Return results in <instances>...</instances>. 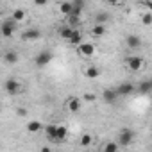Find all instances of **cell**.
<instances>
[{"label": "cell", "instance_id": "1", "mask_svg": "<svg viewBox=\"0 0 152 152\" xmlns=\"http://www.w3.org/2000/svg\"><path fill=\"white\" fill-rule=\"evenodd\" d=\"M134 136H136V132H134L132 129L124 127V129L120 131V134H118V145H120V147H129V145H132Z\"/></svg>", "mask_w": 152, "mask_h": 152}, {"label": "cell", "instance_id": "2", "mask_svg": "<svg viewBox=\"0 0 152 152\" xmlns=\"http://www.w3.org/2000/svg\"><path fill=\"white\" fill-rule=\"evenodd\" d=\"M16 25H18V23H16L13 18H7V20L2 22V25H0V32H2L4 38H11V36L15 34V31H16Z\"/></svg>", "mask_w": 152, "mask_h": 152}, {"label": "cell", "instance_id": "3", "mask_svg": "<svg viewBox=\"0 0 152 152\" xmlns=\"http://www.w3.org/2000/svg\"><path fill=\"white\" fill-rule=\"evenodd\" d=\"M52 57H54V54H52L50 50H41V52H38V54H36L34 63H36V66H38V68H43V66H47V64L52 61Z\"/></svg>", "mask_w": 152, "mask_h": 152}, {"label": "cell", "instance_id": "4", "mask_svg": "<svg viewBox=\"0 0 152 152\" xmlns=\"http://www.w3.org/2000/svg\"><path fill=\"white\" fill-rule=\"evenodd\" d=\"M143 66H145V61H143L141 56H131V57L127 59V68H129L131 72H140Z\"/></svg>", "mask_w": 152, "mask_h": 152}, {"label": "cell", "instance_id": "5", "mask_svg": "<svg viewBox=\"0 0 152 152\" xmlns=\"http://www.w3.org/2000/svg\"><path fill=\"white\" fill-rule=\"evenodd\" d=\"M77 54H79L81 57H91V56L95 54V45L90 43V41H84V43H81V45L77 47Z\"/></svg>", "mask_w": 152, "mask_h": 152}, {"label": "cell", "instance_id": "6", "mask_svg": "<svg viewBox=\"0 0 152 152\" xmlns=\"http://www.w3.org/2000/svg\"><path fill=\"white\" fill-rule=\"evenodd\" d=\"M4 86H6V91H7L9 95H18V93H20V90H22V84H20L16 79H13V77H11V79H7Z\"/></svg>", "mask_w": 152, "mask_h": 152}, {"label": "cell", "instance_id": "7", "mask_svg": "<svg viewBox=\"0 0 152 152\" xmlns=\"http://www.w3.org/2000/svg\"><path fill=\"white\" fill-rule=\"evenodd\" d=\"M84 77L86 79H91V81H95V79H99L100 75H102V72H100V68L99 66H95V64H90V66H86L84 68Z\"/></svg>", "mask_w": 152, "mask_h": 152}, {"label": "cell", "instance_id": "8", "mask_svg": "<svg viewBox=\"0 0 152 152\" xmlns=\"http://www.w3.org/2000/svg\"><path fill=\"white\" fill-rule=\"evenodd\" d=\"M66 109L70 111V113H79L81 111V99L79 97H68L66 99Z\"/></svg>", "mask_w": 152, "mask_h": 152}, {"label": "cell", "instance_id": "9", "mask_svg": "<svg viewBox=\"0 0 152 152\" xmlns=\"http://www.w3.org/2000/svg\"><path fill=\"white\" fill-rule=\"evenodd\" d=\"M116 99H118V91H116L115 88H106V90H104V93H102V100H104L106 104H115Z\"/></svg>", "mask_w": 152, "mask_h": 152}, {"label": "cell", "instance_id": "10", "mask_svg": "<svg viewBox=\"0 0 152 152\" xmlns=\"http://www.w3.org/2000/svg\"><path fill=\"white\" fill-rule=\"evenodd\" d=\"M141 38L138 36V34H127V38H125V45L129 47V48H140L141 47Z\"/></svg>", "mask_w": 152, "mask_h": 152}, {"label": "cell", "instance_id": "11", "mask_svg": "<svg viewBox=\"0 0 152 152\" xmlns=\"http://www.w3.org/2000/svg\"><path fill=\"white\" fill-rule=\"evenodd\" d=\"M41 38V32L38 31V29H27L23 34H22V39L23 41H36V39H39Z\"/></svg>", "mask_w": 152, "mask_h": 152}, {"label": "cell", "instance_id": "12", "mask_svg": "<svg viewBox=\"0 0 152 152\" xmlns=\"http://www.w3.org/2000/svg\"><path fill=\"white\" fill-rule=\"evenodd\" d=\"M75 31H77V29H73V27H61L59 29V38L61 39H64V41H70L72 38H73V34H75Z\"/></svg>", "mask_w": 152, "mask_h": 152}, {"label": "cell", "instance_id": "13", "mask_svg": "<svg viewBox=\"0 0 152 152\" xmlns=\"http://www.w3.org/2000/svg\"><path fill=\"white\" fill-rule=\"evenodd\" d=\"M45 134H47V138L50 140V141H56L57 140V125L56 124H48V125H45Z\"/></svg>", "mask_w": 152, "mask_h": 152}, {"label": "cell", "instance_id": "14", "mask_svg": "<svg viewBox=\"0 0 152 152\" xmlns=\"http://www.w3.org/2000/svg\"><path fill=\"white\" fill-rule=\"evenodd\" d=\"M84 7H86V4L83 2V0H73V11H72L70 16H77V18H81Z\"/></svg>", "mask_w": 152, "mask_h": 152}, {"label": "cell", "instance_id": "15", "mask_svg": "<svg viewBox=\"0 0 152 152\" xmlns=\"http://www.w3.org/2000/svg\"><path fill=\"white\" fill-rule=\"evenodd\" d=\"M116 91H118V95H131L134 91V84L132 83H122L116 88Z\"/></svg>", "mask_w": 152, "mask_h": 152}, {"label": "cell", "instance_id": "16", "mask_svg": "<svg viewBox=\"0 0 152 152\" xmlns=\"http://www.w3.org/2000/svg\"><path fill=\"white\" fill-rule=\"evenodd\" d=\"M41 129H45V125H43L39 120H31V122L27 124V131H29L31 134H36V132H39Z\"/></svg>", "mask_w": 152, "mask_h": 152}, {"label": "cell", "instance_id": "17", "mask_svg": "<svg viewBox=\"0 0 152 152\" xmlns=\"http://www.w3.org/2000/svg\"><path fill=\"white\" fill-rule=\"evenodd\" d=\"M72 11H73V2H61L59 4V13L64 15L66 18L72 15Z\"/></svg>", "mask_w": 152, "mask_h": 152}, {"label": "cell", "instance_id": "18", "mask_svg": "<svg viewBox=\"0 0 152 152\" xmlns=\"http://www.w3.org/2000/svg\"><path fill=\"white\" fill-rule=\"evenodd\" d=\"M18 52H15V50H7L6 54H4V61L7 63V64H15V63H18Z\"/></svg>", "mask_w": 152, "mask_h": 152}, {"label": "cell", "instance_id": "19", "mask_svg": "<svg viewBox=\"0 0 152 152\" xmlns=\"http://www.w3.org/2000/svg\"><path fill=\"white\" fill-rule=\"evenodd\" d=\"M66 136H68V127L66 125H57V140H56V143H63L66 140Z\"/></svg>", "mask_w": 152, "mask_h": 152}, {"label": "cell", "instance_id": "20", "mask_svg": "<svg viewBox=\"0 0 152 152\" xmlns=\"http://www.w3.org/2000/svg\"><path fill=\"white\" fill-rule=\"evenodd\" d=\"M11 18H13L16 23H20V22H23V20H25V11H23V9H20V7H16V9L13 11Z\"/></svg>", "mask_w": 152, "mask_h": 152}, {"label": "cell", "instance_id": "21", "mask_svg": "<svg viewBox=\"0 0 152 152\" xmlns=\"http://www.w3.org/2000/svg\"><path fill=\"white\" fill-rule=\"evenodd\" d=\"M107 20H109V15L104 13V11H100V13L95 15V25H106Z\"/></svg>", "mask_w": 152, "mask_h": 152}, {"label": "cell", "instance_id": "22", "mask_svg": "<svg viewBox=\"0 0 152 152\" xmlns=\"http://www.w3.org/2000/svg\"><path fill=\"white\" fill-rule=\"evenodd\" d=\"M93 143V136L90 134V132H84L83 136H81V140H79V145L81 147H90Z\"/></svg>", "mask_w": 152, "mask_h": 152}, {"label": "cell", "instance_id": "23", "mask_svg": "<svg viewBox=\"0 0 152 152\" xmlns=\"http://www.w3.org/2000/svg\"><path fill=\"white\" fill-rule=\"evenodd\" d=\"M118 148H120L118 141H107V143L104 145L102 152H118Z\"/></svg>", "mask_w": 152, "mask_h": 152}, {"label": "cell", "instance_id": "24", "mask_svg": "<svg viewBox=\"0 0 152 152\" xmlns=\"http://www.w3.org/2000/svg\"><path fill=\"white\" fill-rule=\"evenodd\" d=\"M68 43H70V45H75V47H79L81 43H84V41H83V32H81V31H75L73 38H72Z\"/></svg>", "mask_w": 152, "mask_h": 152}, {"label": "cell", "instance_id": "25", "mask_svg": "<svg viewBox=\"0 0 152 152\" xmlns=\"http://www.w3.org/2000/svg\"><path fill=\"white\" fill-rule=\"evenodd\" d=\"M91 34H93L95 38H100V36H104V34H106V25H93V29H91Z\"/></svg>", "mask_w": 152, "mask_h": 152}, {"label": "cell", "instance_id": "26", "mask_svg": "<svg viewBox=\"0 0 152 152\" xmlns=\"http://www.w3.org/2000/svg\"><path fill=\"white\" fill-rule=\"evenodd\" d=\"M138 90H140V93H143V95H147L148 91H152V88H150V83H148V81H141V83H140V86H138Z\"/></svg>", "mask_w": 152, "mask_h": 152}, {"label": "cell", "instance_id": "27", "mask_svg": "<svg viewBox=\"0 0 152 152\" xmlns=\"http://www.w3.org/2000/svg\"><path fill=\"white\" fill-rule=\"evenodd\" d=\"M141 23H143V25H152V13H147V11H145V13L141 15Z\"/></svg>", "mask_w": 152, "mask_h": 152}, {"label": "cell", "instance_id": "28", "mask_svg": "<svg viewBox=\"0 0 152 152\" xmlns=\"http://www.w3.org/2000/svg\"><path fill=\"white\" fill-rule=\"evenodd\" d=\"M83 100H86V102H95V100H97V95H95V93H84V95H83Z\"/></svg>", "mask_w": 152, "mask_h": 152}, {"label": "cell", "instance_id": "29", "mask_svg": "<svg viewBox=\"0 0 152 152\" xmlns=\"http://www.w3.org/2000/svg\"><path fill=\"white\" fill-rule=\"evenodd\" d=\"M16 115L23 118V116H27V115H29V111H27V107H18V109H16Z\"/></svg>", "mask_w": 152, "mask_h": 152}, {"label": "cell", "instance_id": "30", "mask_svg": "<svg viewBox=\"0 0 152 152\" xmlns=\"http://www.w3.org/2000/svg\"><path fill=\"white\" fill-rule=\"evenodd\" d=\"M145 9H147V13H152V2H150V0H147V2H143L141 4Z\"/></svg>", "mask_w": 152, "mask_h": 152}, {"label": "cell", "instance_id": "31", "mask_svg": "<svg viewBox=\"0 0 152 152\" xmlns=\"http://www.w3.org/2000/svg\"><path fill=\"white\" fill-rule=\"evenodd\" d=\"M36 6H47V0H36Z\"/></svg>", "mask_w": 152, "mask_h": 152}, {"label": "cell", "instance_id": "32", "mask_svg": "<svg viewBox=\"0 0 152 152\" xmlns=\"http://www.w3.org/2000/svg\"><path fill=\"white\" fill-rule=\"evenodd\" d=\"M39 152H52V150H50L48 147H41V150H39Z\"/></svg>", "mask_w": 152, "mask_h": 152}, {"label": "cell", "instance_id": "33", "mask_svg": "<svg viewBox=\"0 0 152 152\" xmlns=\"http://www.w3.org/2000/svg\"><path fill=\"white\" fill-rule=\"evenodd\" d=\"M148 83H150V88H152V77H150V79H148Z\"/></svg>", "mask_w": 152, "mask_h": 152}]
</instances>
